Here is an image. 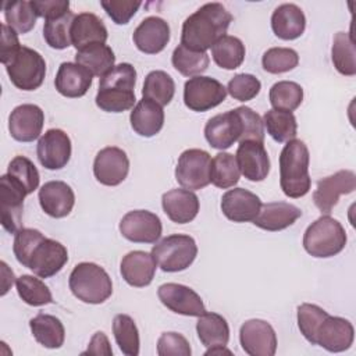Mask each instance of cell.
Listing matches in <instances>:
<instances>
[{
	"instance_id": "cell-1",
	"label": "cell",
	"mask_w": 356,
	"mask_h": 356,
	"mask_svg": "<svg viewBox=\"0 0 356 356\" xmlns=\"http://www.w3.org/2000/svg\"><path fill=\"white\" fill-rule=\"evenodd\" d=\"M231 21V13L221 3H206L184 21L181 44L195 51H206L225 36Z\"/></svg>"
},
{
	"instance_id": "cell-2",
	"label": "cell",
	"mask_w": 356,
	"mask_h": 356,
	"mask_svg": "<svg viewBox=\"0 0 356 356\" xmlns=\"http://www.w3.org/2000/svg\"><path fill=\"white\" fill-rule=\"evenodd\" d=\"M136 70L129 63L114 65L106 75L100 78L99 92L96 95V106L107 113H122L135 104Z\"/></svg>"
},
{
	"instance_id": "cell-3",
	"label": "cell",
	"mask_w": 356,
	"mask_h": 356,
	"mask_svg": "<svg viewBox=\"0 0 356 356\" xmlns=\"http://www.w3.org/2000/svg\"><path fill=\"white\" fill-rule=\"evenodd\" d=\"M309 163L310 154L303 140L292 139L282 147L280 154V185L288 197L298 199L310 191Z\"/></svg>"
},
{
	"instance_id": "cell-4",
	"label": "cell",
	"mask_w": 356,
	"mask_h": 356,
	"mask_svg": "<svg viewBox=\"0 0 356 356\" xmlns=\"http://www.w3.org/2000/svg\"><path fill=\"white\" fill-rule=\"evenodd\" d=\"M68 285L76 299L89 305H100L113 293V282L107 271L90 261H83L74 267Z\"/></svg>"
},
{
	"instance_id": "cell-5",
	"label": "cell",
	"mask_w": 356,
	"mask_h": 356,
	"mask_svg": "<svg viewBox=\"0 0 356 356\" xmlns=\"http://www.w3.org/2000/svg\"><path fill=\"white\" fill-rule=\"evenodd\" d=\"M346 241L348 236L342 224L325 214L306 228L303 248L313 257L327 259L341 253Z\"/></svg>"
},
{
	"instance_id": "cell-6",
	"label": "cell",
	"mask_w": 356,
	"mask_h": 356,
	"mask_svg": "<svg viewBox=\"0 0 356 356\" xmlns=\"http://www.w3.org/2000/svg\"><path fill=\"white\" fill-rule=\"evenodd\" d=\"M152 256L163 271L178 273L186 270L195 261L197 245L189 235L172 234L156 242Z\"/></svg>"
},
{
	"instance_id": "cell-7",
	"label": "cell",
	"mask_w": 356,
	"mask_h": 356,
	"mask_svg": "<svg viewBox=\"0 0 356 356\" xmlns=\"http://www.w3.org/2000/svg\"><path fill=\"white\" fill-rule=\"evenodd\" d=\"M6 70L15 88L21 90H35L44 81L46 61L36 50L21 46L6 65Z\"/></svg>"
},
{
	"instance_id": "cell-8",
	"label": "cell",
	"mask_w": 356,
	"mask_h": 356,
	"mask_svg": "<svg viewBox=\"0 0 356 356\" xmlns=\"http://www.w3.org/2000/svg\"><path fill=\"white\" fill-rule=\"evenodd\" d=\"M211 157L206 150L188 149L181 153L177 167L175 179L188 191H199L210 184Z\"/></svg>"
},
{
	"instance_id": "cell-9",
	"label": "cell",
	"mask_w": 356,
	"mask_h": 356,
	"mask_svg": "<svg viewBox=\"0 0 356 356\" xmlns=\"http://www.w3.org/2000/svg\"><path fill=\"white\" fill-rule=\"evenodd\" d=\"M227 88L211 76H192L184 85V103L196 113L211 110L225 100Z\"/></svg>"
},
{
	"instance_id": "cell-10",
	"label": "cell",
	"mask_w": 356,
	"mask_h": 356,
	"mask_svg": "<svg viewBox=\"0 0 356 356\" xmlns=\"http://www.w3.org/2000/svg\"><path fill=\"white\" fill-rule=\"evenodd\" d=\"M356 189V175L352 170H341L317 182L313 202L323 214H330L341 195H349Z\"/></svg>"
},
{
	"instance_id": "cell-11",
	"label": "cell",
	"mask_w": 356,
	"mask_h": 356,
	"mask_svg": "<svg viewBox=\"0 0 356 356\" xmlns=\"http://www.w3.org/2000/svg\"><path fill=\"white\" fill-rule=\"evenodd\" d=\"M163 225L157 214L149 210L128 211L120 221L121 235L134 243H156Z\"/></svg>"
},
{
	"instance_id": "cell-12",
	"label": "cell",
	"mask_w": 356,
	"mask_h": 356,
	"mask_svg": "<svg viewBox=\"0 0 356 356\" xmlns=\"http://www.w3.org/2000/svg\"><path fill=\"white\" fill-rule=\"evenodd\" d=\"M239 342L250 356H273L277 350V335L270 323L260 318L245 321L239 330Z\"/></svg>"
},
{
	"instance_id": "cell-13",
	"label": "cell",
	"mask_w": 356,
	"mask_h": 356,
	"mask_svg": "<svg viewBox=\"0 0 356 356\" xmlns=\"http://www.w3.org/2000/svg\"><path fill=\"white\" fill-rule=\"evenodd\" d=\"M68 261L67 248L58 241L43 238L32 252L26 267L40 278H50Z\"/></svg>"
},
{
	"instance_id": "cell-14",
	"label": "cell",
	"mask_w": 356,
	"mask_h": 356,
	"mask_svg": "<svg viewBox=\"0 0 356 356\" xmlns=\"http://www.w3.org/2000/svg\"><path fill=\"white\" fill-rule=\"evenodd\" d=\"M71 139L58 128L47 129L38 140L39 163L47 170H61L71 159Z\"/></svg>"
},
{
	"instance_id": "cell-15",
	"label": "cell",
	"mask_w": 356,
	"mask_h": 356,
	"mask_svg": "<svg viewBox=\"0 0 356 356\" xmlns=\"http://www.w3.org/2000/svg\"><path fill=\"white\" fill-rule=\"evenodd\" d=\"M243 127L236 108L211 117L204 127V138L209 145L218 150L231 147L242 138Z\"/></svg>"
},
{
	"instance_id": "cell-16",
	"label": "cell",
	"mask_w": 356,
	"mask_h": 356,
	"mask_svg": "<svg viewBox=\"0 0 356 356\" xmlns=\"http://www.w3.org/2000/svg\"><path fill=\"white\" fill-rule=\"evenodd\" d=\"M157 296L167 309L177 314L199 317L206 313L202 298L186 285L175 282L163 284L157 289Z\"/></svg>"
},
{
	"instance_id": "cell-17",
	"label": "cell",
	"mask_w": 356,
	"mask_h": 356,
	"mask_svg": "<svg viewBox=\"0 0 356 356\" xmlns=\"http://www.w3.org/2000/svg\"><path fill=\"white\" fill-rule=\"evenodd\" d=\"M129 160L127 153L115 146L102 149L93 161L95 178L106 186L120 185L128 175Z\"/></svg>"
},
{
	"instance_id": "cell-18",
	"label": "cell",
	"mask_w": 356,
	"mask_h": 356,
	"mask_svg": "<svg viewBox=\"0 0 356 356\" xmlns=\"http://www.w3.org/2000/svg\"><path fill=\"white\" fill-rule=\"evenodd\" d=\"M25 196V191L7 174L0 177L1 225L10 234H15L18 229H21Z\"/></svg>"
},
{
	"instance_id": "cell-19",
	"label": "cell",
	"mask_w": 356,
	"mask_h": 356,
	"mask_svg": "<svg viewBox=\"0 0 356 356\" xmlns=\"http://www.w3.org/2000/svg\"><path fill=\"white\" fill-rule=\"evenodd\" d=\"M44 124V113L36 104L17 106L8 117V131L18 142H32L39 138Z\"/></svg>"
},
{
	"instance_id": "cell-20",
	"label": "cell",
	"mask_w": 356,
	"mask_h": 356,
	"mask_svg": "<svg viewBox=\"0 0 356 356\" xmlns=\"http://www.w3.org/2000/svg\"><path fill=\"white\" fill-rule=\"evenodd\" d=\"M353 338L355 330L349 320L328 314L316 332V345L338 353L348 350L353 343Z\"/></svg>"
},
{
	"instance_id": "cell-21",
	"label": "cell",
	"mask_w": 356,
	"mask_h": 356,
	"mask_svg": "<svg viewBox=\"0 0 356 356\" xmlns=\"http://www.w3.org/2000/svg\"><path fill=\"white\" fill-rule=\"evenodd\" d=\"M241 174L253 182H260L270 172V159L263 143L254 140L241 142L235 154Z\"/></svg>"
},
{
	"instance_id": "cell-22",
	"label": "cell",
	"mask_w": 356,
	"mask_h": 356,
	"mask_svg": "<svg viewBox=\"0 0 356 356\" xmlns=\"http://www.w3.org/2000/svg\"><path fill=\"white\" fill-rule=\"evenodd\" d=\"M260 207V197L243 188L229 189L221 197V211L234 222L253 221L259 214Z\"/></svg>"
},
{
	"instance_id": "cell-23",
	"label": "cell",
	"mask_w": 356,
	"mask_h": 356,
	"mask_svg": "<svg viewBox=\"0 0 356 356\" xmlns=\"http://www.w3.org/2000/svg\"><path fill=\"white\" fill-rule=\"evenodd\" d=\"M132 39L142 53L157 54L170 42V25L160 17H147L136 26Z\"/></svg>"
},
{
	"instance_id": "cell-24",
	"label": "cell",
	"mask_w": 356,
	"mask_h": 356,
	"mask_svg": "<svg viewBox=\"0 0 356 356\" xmlns=\"http://www.w3.org/2000/svg\"><path fill=\"white\" fill-rule=\"evenodd\" d=\"M39 203L47 216L63 218L71 213L75 204V195L67 182L49 181L39 189Z\"/></svg>"
},
{
	"instance_id": "cell-25",
	"label": "cell",
	"mask_w": 356,
	"mask_h": 356,
	"mask_svg": "<svg viewBox=\"0 0 356 356\" xmlns=\"http://www.w3.org/2000/svg\"><path fill=\"white\" fill-rule=\"evenodd\" d=\"M156 266L157 263L152 253L143 250H132L122 257L120 273L128 285L143 288L153 281Z\"/></svg>"
},
{
	"instance_id": "cell-26",
	"label": "cell",
	"mask_w": 356,
	"mask_h": 356,
	"mask_svg": "<svg viewBox=\"0 0 356 356\" xmlns=\"http://www.w3.org/2000/svg\"><path fill=\"white\" fill-rule=\"evenodd\" d=\"M302 210L286 202H270L261 204L253 224L266 231H281L291 227L299 217Z\"/></svg>"
},
{
	"instance_id": "cell-27",
	"label": "cell",
	"mask_w": 356,
	"mask_h": 356,
	"mask_svg": "<svg viewBox=\"0 0 356 356\" xmlns=\"http://www.w3.org/2000/svg\"><path fill=\"white\" fill-rule=\"evenodd\" d=\"M93 75L76 63H61L56 74L54 86L65 97H82L92 85Z\"/></svg>"
},
{
	"instance_id": "cell-28",
	"label": "cell",
	"mask_w": 356,
	"mask_h": 356,
	"mask_svg": "<svg viewBox=\"0 0 356 356\" xmlns=\"http://www.w3.org/2000/svg\"><path fill=\"white\" fill-rule=\"evenodd\" d=\"M167 217L177 224L191 222L199 213V197L188 189H171L161 196Z\"/></svg>"
},
{
	"instance_id": "cell-29",
	"label": "cell",
	"mask_w": 356,
	"mask_h": 356,
	"mask_svg": "<svg viewBox=\"0 0 356 356\" xmlns=\"http://www.w3.org/2000/svg\"><path fill=\"white\" fill-rule=\"evenodd\" d=\"M271 28L282 40L298 39L306 28V17L300 7L292 3L278 6L271 15Z\"/></svg>"
},
{
	"instance_id": "cell-30",
	"label": "cell",
	"mask_w": 356,
	"mask_h": 356,
	"mask_svg": "<svg viewBox=\"0 0 356 356\" xmlns=\"http://www.w3.org/2000/svg\"><path fill=\"white\" fill-rule=\"evenodd\" d=\"M107 36V28L97 15L92 13L75 15L71 25V43L76 50L93 43H106Z\"/></svg>"
},
{
	"instance_id": "cell-31",
	"label": "cell",
	"mask_w": 356,
	"mask_h": 356,
	"mask_svg": "<svg viewBox=\"0 0 356 356\" xmlns=\"http://www.w3.org/2000/svg\"><path fill=\"white\" fill-rule=\"evenodd\" d=\"M129 121L138 135L152 138L157 135L164 125L163 107L149 99H142L132 108Z\"/></svg>"
},
{
	"instance_id": "cell-32",
	"label": "cell",
	"mask_w": 356,
	"mask_h": 356,
	"mask_svg": "<svg viewBox=\"0 0 356 356\" xmlns=\"http://www.w3.org/2000/svg\"><path fill=\"white\" fill-rule=\"evenodd\" d=\"M33 338L47 349H58L65 339V330L60 318L51 314L39 313L29 321Z\"/></svg>"
},
{
	"instance_id": "cell-33",
	"label": "cell",
	"mask_w": 356,
	"mask_h": 356,
	"mask_svg": "<svg viewBox=\"0 0 356 356\" xmlns=\"http://www.w3.org/2000/svg\"><path fill=\"white\" fill-rule=\"evenodd\" d=\"M75 63L85 67L92 75H106L115 63L114 51L104 43H93L81 50H76Z\"/></svg>"
},
{
	"instance_id": "cell-34",
	"label": "cell",
	"mask_w": 356,
	"mask_h": 356,
	"mask_svg": "<svg viewBox=\"0 0 356 356\" xmlns=\"http://www.w3.org/2000/svg\"><path fill=\"white\" fill-rule=\"evenodd\" d=\"M196 332L206 348L227 346L229 341V327L227 320L218 313H203L196 323Z\"/></svg>"
},
{
	"instance_id": "cell-35",
	"label": "cell",
	"mask_w": 356,
	"mask_h": 356,
	"mask_svg": "<svg viewBox=\"0 0 356 356\" xmlns=\"http://www.w3.org/2000/svg\"><path fill=\"white\" fill-rule=\"evenodd\" d=\"M245 44L236 36L225 35L211 47L214 63L224 70H235L245 60Z\"/></svg>"
},
{
	"instance_id": "cell-36",
	"label": "cell",
	"mask_w": 356,
	"mask_h": 356,
	"mask_svg": "<svg viewBox=\"0 0 356 356\" xmlns=\"http://www.w3.org/2000/svg\"><path fill=\"white\" fill-rule=\"evenodd\" d=\"M175 93V83L170 74L161 70L152 71L146 75L142 89L143 99H149L157 104L167 106Z\"/></svg>"
},
{
	"instance_id": "cell-37",
	"label": "cell",
	"mask_w": 356,
	"mask_h": 356,
	"mask_svg": "<svg viewBox=\"0 0 356 356\" xmlns=\"http://www.w3.org/2000/svg\"><path fill=\"white\" fill-rule=\"evenodd\" d=\"M331 60L339 74L345 76H353L356 74V50L353 39L348 32L335 33Z\"/></svg>"
},
{
	"instance_id": "cell-38",
	"label": "cell",
	"mask_w": 356,
	"mask_h": 356,
	"mask_svg": "<svg viewBox=\"0 0 356 356\" xmlns=\"http://www.w3.org/2000/svg\"><path fill=\"white\" fill-rule=\"evenodd\" d=\"M263 125L266 127L268 135L280 143L295 139L298 132V122L291 111L271 108L266 111Z\"/></svg>"
},
{
	"instance_id": "cell-39",
	"label": "cell",
	"mask_w": 356,
	"mask_h": 356,
	"mask_svg": "<svg viewBox=\"0 0 356 356\" xmlns=\"http://www.w3.org/2000/svg\"><path fill=\"white\" fill-rule=\"evenodd\" d=\"M239 167L236 159L231 153H217L211 159L210 167V182L221 189L232 188L239 181Z\"/></svg>"
},
{
	"instance_id": "cell-40",
	"label": "cell",
	"mask_w": 356,
	"mask_h": 356,
	"mask_svg": "<svg viewBox=\"0 0 356 356\" xmlns=\"http://www.w3.org/2000/svg\"><path fill=\"white\" fill-rule=\"evenodd\" d=\"M174 68L185 76H197L209 67L210 58L206 51H195L184 44H178L171 56Z\"/></svg>"
},
{
	"instance_id": "cell-41",
	"label": "cell",
	"mask_w": 356,
	"mask_h": 356,
	"mask_svg": "<svg viewBox=\"0 0 356 356\" xmlns=\"http://www.w3.org/2000/svg\"><path fill=\"white\" fill-rule=\"evenodd\" d=\"M113 334L118 348L124 355H139V331L131 316L117 314L113 320Z\"/></svg>"
},
{
	"instance_id": "cell-42",
	"label": "cell",
	"mask_w": 356,
	"mask_h": 356,
	"mask_svg": "<svg viewBox=\"0 0 356 356\" xmlns=\"http://www.w3.org/2000/svg\"><path fill=\"white\" fill-rule=\"evenodd\" d=\"M4 18L8 26H11L17 33H28L33 29L36 24V13L31 1H8L3 6Z\"/></svg>"
},
{
	"instance_id": "cell-43",
	"label": "cell",
	"mask_w": 356,
	"mask_h": 356,
	"mask_svg": "<svg viewBox=\"0 0 356 356\" xmlns=\"http://www.w3.org/2000/svg\"><path fill=\"white\" fill-rule=\"evenodd\" d=\"M75 18V14L72 11H68L67 14L46 19L43 25V38L46 43L56 50H63L71 46V25Z\"/></svg>"
},
{
	"instance_id": "cell-44",
	"label": "cell",
	"mask_w": 356,
	"mask_h": 356,
	"mask_svg": "<svg viewBox=\"0 0 356 356\" xmlns=\"http://www.w3.org/2000/svg\"><path fill=\"white\" fill-rule=\"evenodd\" d=\"M268 99L273 108L292 113L303 100V89L296 82L280 81L270 88Z\"/></svg>"
},
{
	"instance_id": "cell-45",
	"label": "cell",
	"mask_w": 356,
	"mask_h": 356,
	"mask_svg": "<svg viewBox=\"0 0 356 356\" xmlns=\"http://www.w3.org/2000/svg\"><path fill=\"white\" fill-rule=\"evenodd\" d=\"M15 285L18 296L29 306H43L53 302L49 286L40 278L24 274L17 278Z\"/></svg>"
},
{
	"instance_id": "cell-46",
	"label": "cell",
	"mask_w": 356,
	"mask_h": 356,
	"mask_svg": "<svg viewBox=\"0 0 356 356\" xmlns=\"http://www.w3.org/2000/svg\"><path fill=\"white\" fill-rule=\"evenodd\" d=\"M7 175L17 182L26 195L32 193L39 186V171L35 164L25 156H15L7 168Z\"/></svg>"
},
{
	"instance_id": "cell-47",
	"label": "cell",
	"mask_w": 356,
	"mask_h": 356,
	"mask_svg": "<svg viewBox=\"0 0 356 356\" xmlns=\"http://www.w3.org/2000/svg\"><path fill=\"white\" fill-rule=\"evenodd\" d=\"M299 64V56L289 47H271L261 57L264 71L270 74H282L293 70Z\"/></svg>"
},
{
	"instance_id": "cell-48",
	"label": "cell",
	"mask_w": 356,
	"mask_h": 356,
	"mask_svg": "<svg viewBox=\"0 0 356 356\" xmlns=\"http://www.w3.org/2000/svg\"><path fill=\"white\" fill-rule=\"evenodd\" d=\"M327 316L328 313L317 305L302 303L298 306V327L312 345H316V332Z\"/></svg>"
},
{
	"instance_id": "cell-49",
	"label": "cell",
	"mask_w": 356,
	"mask_h": 356,
	"mask_svg": "<svg viewBox=\"0 0 356 356\" xmlns=\"http://www.w3.org/2000/svg\"><path fill=\"white\" fill-rule=\"evenodd\" d=\"M14 235H15L14 243H13L14 256L19 264L26 267L32 252L39 245V242L44 238V235L35 228H21Z\"/></svg>"
},
{
	"instance_id": "cell-50",
	"label": "cell",
	"mask_w": 356,
	"mask_h": 356,
	"mask_svg": "<svg viewBox=\"0 0 356 356\" xmlns=\"http://www.w3.org/2000/svg\"><path fill=\"white\" fill-rule=\"evenodd\" d=\"M260 89V81L252 74H236L227 85V92L231 95V97L239 102L252 100L259 95Z\"/></svg>"
},
{
	"instance_id": "cell-51",
	"label": "cell",
	"mask_w": 356,
	"mask_h": 356,
	"mask_svg": "<svg viewBox=\"0 0 356 356\" xmlns=\"http://www.w3.org/2000/svg\"><path fill=\"white\" fill-rule=\"evenodd\" d=\"M236 111L239 113V117L242 120V127H243V132L239 143L245 140H254V142L263 143L264 125H263L261 117L256 111H253L250 107H246V106L236 107Z\"/></svg>"
},
{
	"instance_id": "cell-52",
	"label": "cell",
	"mask_w": 356,
	"mask_h": 356,
	"mask_svg": "<svg viewBox=\"0 0 356 356\" xmlns=\"http://www.w3.org/2000/svg\"><path fill=\"white\" fill-rule=\"evenodd\" d=\"M188 339L178 332H163L157 341L159 356H191Z\"/></svg>"
},
{
	"instance_id": "cell-53",
	"label": "cell",
	"mask_w": 356,
	"mask_h": 356,
	"mask_svg": "<svg viewBox=\"0 0 356 356\" xmlns=\"http://www.w3.org/2000/svg\"><path fill=\"white\" fill-rule=\"evenodd\" d=\"M140 1L134 0H103L100 1V6L106 11V14L117 24V25H125L129 22V19L136 14V11L140 7Z\"/></svg>"
},
{
	"instance_id": "cell-54",
	"label": "cell",
	"mask_w": 356,
	"mask_h": 356,
	"mask_svg": "<svg viewBox=\"0 0 356 356\" xmlns=\"http://www.w3.org/2000/svg\"><path fill=\"white\" fill-rule=\"evenodd\" d=\"M38 17L44 19L58 18L70 11L68 0H32L31 1Z\"/></svg>"
},
{
	"instance_id": "cell-55",
	"label": "cell",
	"mask_w": 356,
	"mask_h": 356,
	"mask_svg": "<svg viewBox=\"0 0 356 356\" xmlns=\"http://www.w3.org/2000/svg\"><path fill=\"white\" fill-rule=\"evenodd\" d=\"M19 49H21V44L18 40V33L7 24H1V44H0L1 64L7 65Z\"/></svg>"
},
{
	"instance_id": "cell-56",
	"label": "cell",
	"mask_w": 356,
	"mask_h": 356,
	"mask_svg": "<svg viewBox=\"0 0 356 356\" xmlns=\"http://www.w3.org/2000/svg\"><path fill=\"white\" fill-rule=\"evenodd\" d=\"M82 355H103V356H111L113 355V349L110 346L108 338L106 337L104 332L97 331L95 332V335L92 337L88 349L82 352Z\"/></svg>"
},
{
	"instance_id": "cell-57",
	"label": "cell",
	"mask_w": 356,
	"mask_h": 356,
	"mask_svg": "<svg viewBox=\"0 0 356 356\" xmlns=\"http://www.w3.org/2000/svg\"><path fill=\"white\" fill-rule=\"evenodd\" d=\"M222 353H228L231 355V350H228L225 346H213V348H209L204 355L209 356V355H222Z\"/></svg>"
}]
</instances>
